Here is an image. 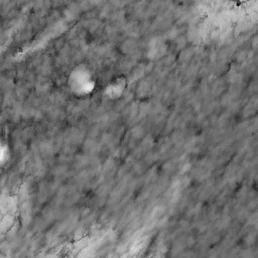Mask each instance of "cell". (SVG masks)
Returning <instances> with one entry per match:
<instances>
[{
	"mask_svg": "<svg viewBox=\"0 0 258 258\" xmlns=\"http://www.w3.org/2000/svg\"><path fill=\"white\" fill-rule=\"evenodd\" d=\"M9 148L8 144L5 140L0 138V165L6 161L8 158V153H9Z\"/></svg>",
	"mask_w": 258,
	"mask_h": 258,
	"instance_id": "cell-1",
	"label": "cell"
}]
</instances>
